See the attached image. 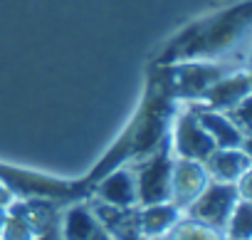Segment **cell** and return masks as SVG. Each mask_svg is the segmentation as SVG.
<instances>
[{"label":"cell","instance_id":"obj_16","mask_svg":"<svg viewBox=\"0 0 252 240\" xmlns=\"http://www.w3.org/2000/svg\"><path fill=\"white\" fill-rule=\"evenodd\" d=\"M10 213L13 215L5 218V225H3V230H0V233H3V238L5 240H32L35 233H32L30 223L25 220V215L20 210H15V208H10Z\"/></svg>","mask_w":252,"mask_h":240},{"label":"cell","instance_id":"obj_20","mask_svg":"<svg viewBox=\"0 0 252 240\" xmlns=\"http://www.w3.org/2000/svg\"><path fill=\"white\" fill-rule=\"evenodd\" d=\"M96 240H109V233H104V230H101V233L96 235Z\"/></svg>","mask_w":252,"mask_h":240},{"label":"cell","instance_id":"obj_4","mask_svg":"<svg viewBox=\"0 0 252 240\" xmlns=\"http://www.w3.org/2000/svg\"><path fill=\"white\" fill-rule=\"evenodd\" d=\"M237 198H240V191L235 183L218 181L213 186H205L198 193V198L188 206V213L193 220L205 223L213 230H222L237 206Z\"/></svg>","mask_w":252,"mask_h":240},{"label":"cell","instance_id":"obj_8","mask_svg":"<svg viewBox=\"0 0 252 240\" xmlns=\"http://www.w3.org/2000/svg\"><path fill=\"white\" fill-rule=\"evenodd\" d=\"M96 196L116 208H129L136 198V181L129 171H109L96 181Z\"/></svg>","mask_w":252,"mask_h":240},{"label":"cell","instance_id":"obj_6","mask_svg":"<svg viewBox=\"0 0 252 240\" xmlns=\"http://www.w3.org/2000/svg\"><path fill=\"white\" fill-rule=\"evenodd\" d=\"M205 186H208L205 169L198 161L181 159V161L173 164V171H171V198H173V206L178 210L188 208Z\"/></svg>","mask_w":252,"mask_h":240},{"label":"cell","instance_id":"obj_3","mask_svg":"<svg viewBox=\"0 0 252 240\" xmlns=\"http://www.w3.org/2000/svg\"><path fill=\"white\" fill-rule=\"evenodd\" d=\"M0 183L10 193L23 198H84L89 193V186L84 181L79 183H64L47 176H37L20 169L0 166Z\"/></svg>","mask_w":252,"mask_h":240},{"label":"cell","instance_id":"obj_14","mask_svg":"<svg viewBox=\"0 0 252 240\" xmlns=\"http://www.w3.org/2000/svg\"><path fill=\"white\" fill-rule=\"evenodd\" d=\"M252 210H250V201L247 198H240L235 210H232V220H227V233H230V240H250V233H252Z\"/></svg>","mask_w":252,"mask_h":240},{"label":"cell","instance_id":"obj_12","mask_svg":"<svg viewBox=\"0 0 252 240\" xmlns=\"http://www.w3.org/2000/svg\"><path fill=\"white\" fill-rule=\"evenodd\" d=\"M178 220V208L168 203H154L146 206V210L139 215V225L144 235H161L168 233Z\"/></svg>","mask_w":252,"mask_h":240},{"label":"cell","instance_id":"obj_9","mask_svg":"<svg viewBox=\"0 0 252 240\" xmlns=\"http://www.w3.org/2000/svg\"><path fill=\"white\" fill-rule=\"evenodd\" d=\"M250 94V79L247 74H237V77H222L215 84H210L203 97L205 104L213 109H235L242 99H247Z\"/></svg>","mask_w":252,"mask_h":240},{"label":"cell","instance_id":"obj_7","mask_svg":"<svg viewBox=\"0 0 252 240\" xmlns=\"http://www.w3.org/2000/svg\"><path fill=\"white\" fill-rule=\"evenodd\" d=\"M218 149L215 141L210 139V134L200 127L195 114H186L178 129H176V151L181 154V159H193V161H205V156Z\"/></svg>","mask_w":252,"mask_h":240},{"label":"cell","instance_id":"obj_13","mask_svg":"<svg viewBox=\"0 0 252 240\" xmlns=\"http://www.w3.org/2000/svg\"><path fill=\"white\" fill-rule=\"evenodd\" d=\"M99 233H101V225L94 220V215L87 208H72L67 213V220L62 228L64 240H96Z\"/></svg>","mask_w":252,"mask_h":240},{"label":"cell","instance_id":"obj_1","mask_svg":"<svg viewBox=\"0 0 252 240\" xmlns=\"http://www.w3.org/2000/svg\"><path fill=\"white\" fill-rule=\"evenodd\" d=\"M168 116L171 109L166 106L163 97H149L144 109L139 111V116L131 122V127L124 132L121 141L104 156V161L84 178V183L92 188L101 176H106L109 171H114L121 161L126 159H139L151 154L163 139H166V127H168Z\"/></svg>","mask_w":252,"mask_h":240},{"label":"cell","instance_id":"obj_10","mask_svg":"<svg viewBox=\"0 0 252 240\" xmlns=\"http://www.w3.org/2000/svg\"><path fill=\"white\" fill-rule=\"evenodd\" d=\"M208 171L225 183H235L242 173L250 171V156L247 151H235V149H213L205 156Z\"/></svg>","mask_w":252,"mask_h":240},{"label":"cell","instance_id":"obj_15","mask_svg":"<svg viewBox=\"0 0 252 240\" xmlns=\"http://www.w3.org/2000/svg\"><path fill=\"white\" fill-rule=\"evenodd\" d=\"M168 240H220V235L205 225V223H198V220H188V223H181V225H173L171 233H168Z\"/></svg>","mask_w":252,"mask_h":240},{"label":"cell","instance_id":"obj_2","mask_svg":"<svg viewBox=\"0 0 252 240\" xmlns=\"http://www.w3.org/2000/svg\"><path fill=\"white\" fill-rule=\"evenodd\" d=\"M245 25H247V3L240 10H230L215 20L190 28L183 37H178L176 45L168 47V52L163 55V62H173L178 57H190V55L215 52V50L225 47L235 37V33L242 30Z\"/></svg>","mask_w":252,"mask_h":240},{"label":"cell","instance_id":"obj_17","mask_svg":"<svg viewBox=\"0 0 252 240\" xmlns=\"http://www.w3.org/2000/svg\"><path fill=\"white\" fill-rule=\"evenodd\" d=\"M37 240H64V238H62V225H60V223L50 225L45 233H40V238H37Z\"/></svg>","mask_w":252,"mask_h":240},{"label":"cell","instance_id":"obj_5","mask_svg":"<svg viewBox=\"0 0 252 240\" xmlns=\"http://www.w3.org/2000/svg\"><path fill=\"white\" fill-rule=\"evenodd\" d=\"M171 141L168 137L151 151L154 156L139 166V198L144 206L154 203H166L171 201V171H173V159L168 154Z\"/></svg>","mask_w":252,"mask_h":240},{"label":"cell","instance_id":"obj_11","mask_svg":"<svg viewBox=\"0 0 252 240\" xmlns=\"http://www.w3.org/2000/svg\"><path fill=\"white\" fill-rule=\"evenodd\" d=\"M198 122L210 134V139L215 141V146H220V149H235L240 144L245 146V139L247 137L242 132H237L232 119H225V116L213 114V111H203V114H198Z\"/></svg>","mask_w":252,"mask_h":240},{"label":"cell","instance_id":"obj_18","mask_svg":"<svg viewBox=\"0 0 252 240\" xmlns=\"http://www.w3.org/2000/svg\"><path fill=\"white\" fill-rule=\"evenodd\" d=\"M10 198H13V193H10L3 183H0V206H8V203H10Z\"/></svg>","mask_w":252,"mask_h":240},{"label":"cell","instance_id":"obj_19","mask_svg":"<svg viewBox=\"0 0 252 240\" xmlns=\"http://www.w3.org/2000/svg\"><path fill=\"white\" fill-rule=\"evenodd\" d=\"M5 218H8V215H5L3 206H0V230H3V225H5Z\"/></svg>","mask_w":252,"mask_h":240}]
</instances>
